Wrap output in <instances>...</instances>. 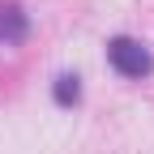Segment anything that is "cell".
I'll return each instance as SVG.
<instances>
[{"instance_id": "cell-1", "label": "cell", "mask_w": 154, "mask_h": 154, "mask_svg": "<svg viewBox=\"0 0 154 154\" xmlns=\"http://www.w3.org/2000/svg\"><path fill=\"white\" fill-rule=\"evenodd\" d=\"M107 60H111V69L120 77H133V82H141L154 69V56L146 51V43H137V38H111L107 43Z\"/></svg>"}, {"instance_id": "cell-3", "label": "cell", "mask_w": 154, "mask_h": 154, "mask_svg": "<svg viewBox=\"0 0 154 154\" xmlns=\"http://www.w3.org/2000/svg\"><path fill=\"white\" fill-rule=\"evenodd\" d=\"M82 99V86H77V77H56V103H77Z\"/></svg>"}, {"instance_id": "cell-2", "label": "cell", "mask_w": 154, "mask_h": 154, "mask_svg": "<svg viewBox=\"0 0 154 154\" xmlns=\"http://www.w3.org/2000/svg\"><path fill=\"white\" fill-rule=\"evenodd\" d=\"M26 13L17 9V5H0V43L5 47H13V43H22L26 38Z\"/></svg>"}]
</instances>
